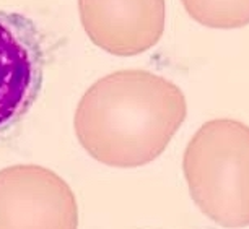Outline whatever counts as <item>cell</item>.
Segmentation results:
<instances>
[{
	"label": "cell",
	"mask_w": 249,
	"mask_h": 229,
	"mask_svg": "<svg viewBox=\"0 0 249 229\" xmlns=\"http://www.w3.org/2000/svg\"><path fill=\"white\" fill-rule=\"evenodd\" d=\"M187 115L184 93L145 70H121L98 80L82 98L75 130L106 164H147L163 153Z\"/></svg>",
	"instance_id": "obj_1"
},
{
	"label": "cell",
	"mask_w": 249,
	"mask_h": 229,
	"mask_svg": "<svg viewBox=\"0 0 249 229\" xmlns=\"http://www.w3.org/2000/svg\"><path fill=\"white\" fill-rule=\"evenodd\" d=\"M182 169L207 218L228 229L249 226V125L234 119L205 122L187 143Z\"/></svg>",
	"instance_id": "obj_2"
},
{
	"label": "cell",
	"mask_w": 249,
	"mask_h": 229,
	"mask_svg": "<svg viewBox=\"0 0 249 229\" xmlns=\"http://www.w3.org/2000/svg\"><path fill=\"white\" fill-rule=\"evenodd\" d=\"M46 41L30 16L0 8V137L23 120L43 90Z\"/></svg>",
	"instance_id": "obj_3"
},
{
	"label": "cell",
	"mask_w": 249,
	"mask_h": 229,
	"mask_svg": "<svg viewBox=\"0 0 249 229\" xmlns=\"http://www.w3.org/2000/svg\"><path fill=\"white\" fill-rule=\"evenodd\" d=\"M80 21L98 48L114 55H137L161 39L164 0H78Z\"/></svg>",
	"instance_id": "obj_4"
},
{
	"label": "cell",
	"mask_w": 249,
	"mask_h": 229,
	"mask_svg": "<svg viewBox=\"0 0 249 229\" xmlns=\"http://www.w3.org/2000/svg\"><path fill=\"white\" fill-rule=\"evenodd\" d=\"M192 20L215 30H236L249 25V0H181Z\"/></svg>",
	"instance_id": "obj_5"
}]
</instances>
